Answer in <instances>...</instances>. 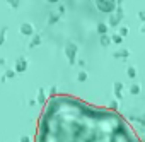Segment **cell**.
<instances>
[{
    "instance_id": "6da1fadb",
    "label": "cell",
    "mask_w": 145,
    "mask_h": 142,
    "mask_svg": "<svg viewBox=\"0 0 145 142\" xmlns=\"http://www.w3.org/2000/svg\"><path fill=\"white\" fill-rule=\"evenodd\" d=\"M34 142H142L114 110L70 94L51 96L38 118Z\"/></svg>"
}]
</instances>
